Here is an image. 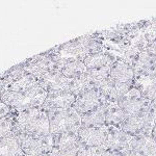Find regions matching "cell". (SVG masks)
Listing matches in <instances>:
<instances>
[{"mask_svg": "<svg viewBox=\"0 0 156 156\" xmlns=\"http://www.w3.org/2000/svg\"><path fill=\"white\" fill-rule=\"evenodd\" d=\"M107 127V137L106 142L104 144V147L108 150L114 151H122L129 150L130 144L132 140V135L122 131L120 128L115 126H108Z\"/></svg>", "mask_w": 156, "mask_h": 156, "instance_id": "8992f818", "label": "cell"}, {"mask_svg": "<svg viewBox=\"0 0 156 156\" xmlns=\"http://www.w3.org/2000/svg\"><path fill=\"white\" fill-rule=\"evenodd\" d=\"M80 142L87 147H101L104 146L107 137L106 125L102 127H80L77 131Z\"/></svg>", "mask_w": 156, "mask_h": 156, "instance_id": "52a82bcc", "label": "cell"}, {"mask_svg": "<svg viewBox=\"0 0 156 156\" xmlns=\"http://www.w3.org/2000/svg\"><path fill=\"white\" fill-rule=\"evenodd\" d=\"M129 150L140 156H156V140L151 135L133 136Z\"/></svg>", "mask_w": 156, "mask_h": 156, "instance_id": "9c48e42d", "label": "cell"}, {"mask_svg": "<svg viewBox=\"0 0 156 156\" xmlns=\"http://www.w3.org/2000/svg\"><path fill=\"white\" fill-rule=\"evenodd\" d=\"M39 156H59L58 154V151H57L56 149H52L50 152H47V153H44V154L42 155H39Z\"/></svg>", "mask_w": 156, "mask_h": 156, "instance_id": "5bb4252c", "label": "cell"}, {"mask_svg": "<svg viewBox=\"0 0 156 156\" xmlns=\"http://www.w3.org/2000/svg\"><path fill=\"white\" fill-rule=\"evenodd\" d=\"M155 117L150 109L148 112L137 115L129 117L123 121V123L118 128L122 131L136 136V135H151L155 124Z\"/></svg>", "mask_w": 156, "mask_h": 156, "instance_id": "7a4b0ae2", "label": "cell"}, {"mask_svg": "<svg viewBox=\"0 0 156 156\" xmlns=\"http://www.w3.org/2000/svg\"><path fill=\"white\" fill-rule=\"evenodd\" d=\"M134 87L131 83H122L107 78L97 85L96 89L105 102H118L126 96L130 90Z\"/></svg>", "mask_w": 156, "mask_h": 156, "instance_id": "3957f363", "label": "cell"}, {"mask_svg": "<svg viewBox=\"0 0 156 156\" xmlns=\"http://www.w3.org/2000/svg\"><path fill=\"white\" fill-rule=\"evenodd\" d=\"M145 51L147 52L148 54H150L151 56L156 57V41L148 44L147 47L145 48Z\"/></svg>", "mask_w": 156, "mask_h": 156, "instance_id": "8fae6325", "label": "cell"}, {"mask_svg": "<svg viewBox=\"0 0 156 156\" xmlns=\"http://www.w3.org/2000/svg\"><path fill=\"white\" fill-rule=\"evenodd\" d=\"M103 156H121V152H119V151H114V150L106 149V151L104 152Z\"/></svg>", "mask_w": 156, "mask_h": 156, "instance_id": "7c38bea8", "label": "cell"}, {"mask_svg": "<svg viewBox=\"0 0 156 156\" xmlns=\"http://www.w3.org/2000/svg\"><path fill=\"white\" fill-rule=\"evenodd\" d=\"M106 103L81 117V127H102L106 125Z\"/></svg>", "mask_w": 156, "mask_h": 156, "instance_id": "30bf717a", "label": "cell"}, {"mask_svg": "<svg viewBox=\"0 0 156 156\" xmlns=\"http://www.w3.org/2000/svg\"><path fill=\"white\" fill-rule=\"evenodd\" d=\"M121 156H140L132 150H125L121 152Z\"/></svg>", "mask_w": 156, "mask_h": 156, "instance_id": "4fadbf2b", "label": "cell"}, {"mask_svg": "<svg viewBox=\"0 0 156 156\" xmlns=\"http://www.w3.org/2000/svg\"><path fill=\"white\" fill-rule=\"evenodd\" d=\"M118 58H119V55L105 49L104 51L87 55L82 62H84L87 70H94L112 66Z\"/></svg>", "mask_w": 156, "mask_h": 156, "instance_id": "ba28073f", "label": "cell"}, {"mask_svg": "<svg viewBox=\"0 0 156 156\" xmlns=\"http://www.w3.org/2000/svg\"><path fill=\"white\" fill-rule=\"evenodd\" d=\"M109 78L117 82L134 84L135 70L132 62L119 56L110 67Z\"/></svg>", "mask_w": 156, "mask_h": 156, "instance_id": "5b68a950", "label": "cell"}, {"mask_svg": "<svg viewBox=\"0 0 156 156\" xmlns=\"http://www.w3.org/2000/svg\"><path fill=\"white\" fill-rule=\"evenodd\" d=\"M103 103H105V101L99 94L98 90L94 87V89L87 90L78 95L74 105H73V108L82 117V115L89 114L99 106H101Z\"/></svg>", "mask_w": 156, "mask_h": 156, "instance_id": "277c9868", "label": "cell"}, {"mask_svg": "<svg viewBox=\"0 0 156 156\" xmlns=\"http://www.w3.org/2000/svg\"><path fill=\"white\" fill-rule=\"evenodd\" d=\"M47 114L51 135L77 132L81 127V115L73 107L62 110H51L47 112Z\"/></svg>", "mask_w": 156, "mask_h": 156, "instance_id": "6da1fadb", "label": "cell"}]
</instances>
